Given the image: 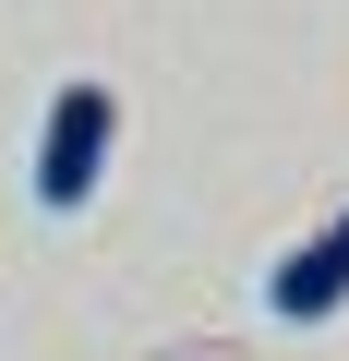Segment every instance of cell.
I'll return each instance as SVG.
<instances>
[{"instance_id":"cell-2","label":"cell","mask_w":349,"mask_h":361,"mask_svg":"<svg viewBox=\"0 0 349 361\" xmlns=\"http://www.w3.org/2000/svg\"><path fill=\"white\" fill-rule=\"evenodd\" d=\"M265 301H277L289 325H325V313L349 301V205H337V217H325V229H313V241L265 277Z\"/></svg>"},{"instance_id":"cell-1","label":"cell","mask_w":349,"mask_h":361,"mask_svg":"<svg viewBox=\"0 0 349 361\" xmlns=\"http://www.w3.org/2000/svg\"><path fill=\"white\" fill-rule=\"evenodd\" d=\"M109 145H121V109H109V85H85V73H73V85L49 97V121H37V205H49V217L97 205Z\"/></svg>"}]
</instances>
